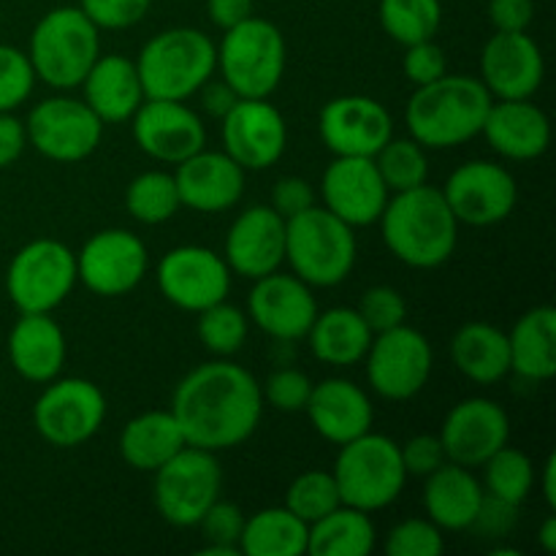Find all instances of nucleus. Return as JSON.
Returning a JSON list of instances; mask_svg holds the SVG:
<instances>
[{
	"label": "nucleus",
	"mask_w": 556,
	"mask_h": 556,
	"mask_svg": "<svg viewBox=\"0 0 556 556\" xmlns=\"http://www.w3.org/2000/svg\"><path fill=\"white\" fill-rule=\"evenodd\" d=\"M172 413L185 443L220 454L242 445L258 429L264 413L261 383L233 362L201 364L179 380Z\"/></svg>",
	"instance_id": "f257e3e1"
},
{
	"label": "nucleus",
	"mask_w": 556,
	"mask_h": 556,
	"mask_svg": "<svg viewBox=\"0 0 556 556\" xmlns=\"http://www.w3.org/2000/svg\"><path fill=\"white\" fill-rule=\"evenodd\" d=\"M380 226L389 253L413 269H438L459 242V220L443 190L427 182L394 193L380 215Z\"/></svg>",
	"instance_id": "f03ea898"
},
{
	"label": "nucleus",
	"mask_w": 556,
	"mask_h": 556,
	"mask_svg": "<svg viewBox=\"0 0 556 556\" xmlns=\"http://www.w3.org/2000/svg\"><path fill=\"white\" fill-rule=\"evenodd\" d=\"M494 98L481 79L465 74H445L429 85L416 87L405 109L410 139L424 150L462 147L481 134Z\"/></svg>",
	"instance_id": "7ed1b4c3"
},
{
	"label": "nucleus",
	"mask_w": 556,
	"mask_h": 556,
	"mask_svg": "<svg viewBox=\"0 0 556 556\" xmlns=\"http://www.w3.org/2000/svg\"><path fill=\"white\" fill-rule=\"evenodd\" d=\"M134 63L144 98L188 101L217 71V47L204 30L172 27L152 36Z\"/></svg>",
	"instance_id": "20e7f679"
},
{
	"label": "nucleus",
	"mask_w": 556,
	"mask_h": 556,
	"mask_svg": "<svg viewBox=\"0 0 556 556\" xmlns=\"http://www.w3.org/2000/svg\"><path fill=\"white\" fill-rule=\"evenodd\" d=\"M98 27L79 5H60L47 11L30 33V58L36 79L54 90H74L101 54Z\"/></svg>",
	"instance_id": "39448f33"
},
{
	"label": "nucleus",
	"mask_w": 556,
	"mask_h": 556,
	"mask_svg": "<svg viewBox=\"0 0 556 556\" xmlns=\"http://www.w3.org/2000/svg\"><path fill=\"white\" fill-rule=\"evenodd\" d=\"M356 231L326 206L286 220V261L293 275L313 288H334L356 266Z\"/></svg>",
	"instance_id": "423d86ee"
},
{
	"label": "nucleus",
	"mask_w": 556,
	"mask_h": 556,
	"mask_svg": "<svg viewBox=\"0 0 556 556\" xmlns=\"http://www.w3.org/2000/svg\"><path fill=\"white\" fill-rule=\"evenodd\" d=\"M331 476L340 489L342 505H351L364 514L389 508L405 492L407 483L400 443L386 434H375L372 429L340 445Z\"/></svg>",
	"instance_id": "0eeeda50"
},
{
	"label": "nucleus",
	"mask_w": 556,
	"mask_h": 556,
	"mask_svg": "<svg viewBox=\"0 0 556 556\" xmlns=\"http://www.w3.org/2000/svg\"><path fill=\"white\" fill-rule=\"evenodd\" d=\"M217 71L239 98H269L286 74V38L269 20L250 16L223 30Z\"/></svg>",
	"instance_id": "6e6552de"
},
{
	"label": "nucleus",
	"mask_w": 556,
	"mask_h": 556,
	"mask_svg": "<svg viewBox=\"0 0 556 556\" xmlns=\"http://www.w3.org/2000/svg\"><path fill=\"white\" fill-rule=\"evenodd\" d=\"M223 470L212 451L185 445L177 456L155 470L152 497L163 521L172 527H195L212 503L220 500Z\"/></svg>",
	"instance_id": "1a4fd4ad"
},
{
	"label": "nucleus",
	"mask_w": 556,
	"mask_h": 556,
	"mask_svg": "<svg viewBox=\"0 0 556 556\" xmlns=\"http://www.w3.org/2000/svg\"><path fill=\"white\" fill-rule=\"evenodd\" d=\"M76 253L58 239H33L11 258L5 293L20 313H52L76 286Z\"/></svg>",
	"instance_id": "9d476101"
},
{
	"label": "nucleus",
	"mask_w": 556,
	"mask_h": 556,
	"mask_svg": "<svg viewBox=\"0 0 556 556\" xmlns=\"http://www.w3.org/2000/svg\"><path fill=\"white\" fill-rule=\"evenodd\" d=\"M364 362L375 394L391 402H405L421 394L434 367L429 340L407 324L375 334Z\"/></svg>",
	"instance_id": "9b49d317"
},
{
	"label": "nucleus",
	"mask_w": 556,
	"mask_h": 556,
	"mask_svg": "<svg viewBox=\"0 0 556 556\" xmlns=\"http://www.w3.org/2000/svg\"><path fill=\"white\" fill-rule=\"evenodd\" d=\"M106 418V396L85 378L49 380L33 407L36 432L54 448H76L101 429Z\"/></svg>",
	"instance_id": "f8f14e48"
},
{
	"label": "nucleus",
	"mask_w": 556,
	"mask_h": 556,
	"mask_svg": "<svg viewBox=\"0 0 556 556\" xmlns=\"http://www.w3.org/2000/svg\"><path fill=\"white\" fill-rule=\"evenodd\" d=\"M25 130L27 144L36 147L43 157L58 163H76L98 150L103 123L79 98L58 96L43 98L30 109Z\"/></svg>",
	"instance_id": "ddd939ff"
},
{
	"label": "nucleus",
	"mask_w": 556,
	"mask_h": 556,
	"mask_svg": "<svg viewBox=\"0 0 556 556\" xmlns=\"http://www.w3.org/2000/svg\"><path fill=\"white\" fill-rule=\"evenodd\" d=\"M155 277L166 302L195 315L223 302L231 291V269L226 258L201 244L168 250L157 264Z\"/></svg>",
	"instance_id": "4468645a"
},
{
	"label": "nucleus",
	"mask_w": 556,
	"mask_h": 556,
	"mask_svg": "<svg viewBox=\"0 0 556 556\" xmlns=\"http://www.w3.org/2000/svg\"><path fill=\"white\" fill-rule=\"evenodd\" d=\"M456 220L467 226H494L514 215L519 201V185L505 166L492 161H467L443 185Z\"/></svg>",
	"instance_id": "2eb2a0df"
},
{
	"label": "nucleus",
	"mask_w": 556,
	"mask_h": 556,
	"mask_svg": "<svg viewBox=\"0 0 556 556\" xmlns=\"http://www.w3.org/2000/svg\"><path fill=\"white\" fill-rule=\"evenodd\" d=\"M150 255L136 233L106 228L85 242L76 255V277L96 296H125L147 275Z\"/></svg>",
	"instance_id": "dca6fc26"
},
{
	"label": "nucleus",
	"mask_w": 556,
	"mask_h": 556,
	"mask_svg": "<svg viewBox=\"0 0 556 556\" xmlns=\"http://www.w3.org/2000/svg\"><path fill=\"white\" fill-rule=\"evenodd\" d=\"M223 152L244 172H264L275 166L288 144L286 117L266 98H239L220 119Z\"/></svg>",
	"instance_id": "f3484780"
},
{
	"label": "nucleus",
	"mask_w": 556,
	"mask_h": 556,
	"mask_svg": "<svg viewBox=\"0 0 556 556\" xmlns=\"http://www.w3.org/2000/svg\"><path fill=\"white\" fill-rule=\"evenodd\" d=\"M318 130L334 157H375L394 136V119L375 98L340 96L320 109Z\"/></svg>",
	"instance_id": "a211bd4d"
},
{
	"label": "nucleus",
	"mask_w": 556,
	"mask_h": 556,
	"mask_svg": "<svg viewBox=\"0 0 556 556\" xmlns=\"http://www.w3.org/2000/svg\"><path fill=\"white\" fill-rule=\"evenodd\" d=\"M134 141L144 155L161 163H182L206 144V125L185 101H155L144 98L136 114Z\"/></svg>",
	"instance_id": "6ab92c4d"
},
{
	"label": "nucleus",
	"mask_w": 556,
	"mask_h": 556,
	"mask_svg": "<svg viewBox=\"0 0 556 556\" xmlns=\"http://www.w3.org/2000/svg\"><path fill=\"white\" fill-rule=\"evenodd\" d=\"M510 438V418L500 402L486 396L462 400L451 407L440 429L445 459L462 467H481Z\"/></svg>",
	"instance_id": "aec40b11"
},
{
	"label": "nucleus",
	"mask_w": 556,
	"mask_h": 556,
	"mask_svg": "<svg viewBox=\"0 0 556 556\" xmlns=\"http://www.w3.org/2000/svg\"><path fill=\"white\" fill-rule=\"evenodd\" d=\"M253 282L255 286L248 296V318H253V324L275 340H304L318 315L313 286L299 280L296 275H280V271H271Z\"/></svg>",
	"instance_id": "412c9836"
},
{
	"label": "nucleus",
	"mask_w": 556,
	"mask_h": 556,
	"mask_svg": "<svg viewBox=\"0 0 556 556\" xmlns=\"http://www.w3.org/2000/svg\"><path fill=\"white\" fill-rule=\"evenodd\" d=\"M546 63L535 38L525 33H494L481 52V76L489 96L497 101L532 98L543 85Z\"/></svg>",
	"instance_id": "4be33fe9"
},
{
	"label": "nucleus",
	"mask_w": 556,
	"mask_h": 556,
	"mask_svg": "<svg viewBox=\"0 0 556 556\" xmlns=\"http://www.w3.org/2000/svg\"><path fill=\"white\" fill-rule=\"evenodd\" d=\"M324 206L351 228L372 226L389 204V188L372 157H334L320 179Z\"/></svg>",
	"instance_id": "5701e85b"
},
{
	"label": "nucleus",
	"mask_w": 556,
	"mask_h": 556,
	"mask_svg": "<svg viewBox=\"0 0 556 556\" xmlns=\"http://www.w3.org/2000/svg\"><path fill=\"white\" fill-rule=\"evenodd\" d=\"M223 258L233 275L248 280L277 271L286 261V217L266 204L244 210L228 228Z\"/></svg>",
	"instance_id": "b1692460"
},
{
	"label": "nucleus",
	"mask_w": 556,
	"mask_h": 556,
	"mask_svg": "<svg viewBox=\"0 0 556 556\" xmlns=\"http://www.w3.org/2000/svg\"><path fill=\"white\" fill-rule=\"evenodd\" d=\"M174 182L182 206L201 215H217L242 199L244 168L223 150H199L177 163Z\"/></svg>",
	"instance_id": "393cba45"
},
{
	"label": "nucleus",
	"mask_w": 556,
	"mask_h": 556,
	"mask_svg": "<svg viewBox=\"0 0 556 556\" xmlns=\"http://www.w3.org/2000/svg\"><path fill=\"white\" fill-rule=\"evenodd\" d=\"M304 413L309 416L315 432L334 445H345L362 438L372 429L375 421L369 396L364 394L362 386L345 378H329L324 383H315Z\"/></svg>",
	"instance_id": "a878e982"
},
{
	"label": "nucleus",
	"mask_w": 556,
	"mask_h": 556,
	"mask_svg": "<svg viewBox=\"0 0 556 556\" xmlns=\"http://www.w3.org/2000/svg\"><path fill=\"white\" fill-rule=\"evenodd\" d=\"M481 134L508 161H535L552 144V123L541 106L521 101H494Z\"/></svg>",
	"instance_id": "bb28decb"
},
{
	"label": "nucleus",
	"mask_w": 556,
	"mask_h": 556,
	"mask_svg": "<svg viewBox=\"0 0 556 556\" xmlns=\"http://www.w3.org/2000/svg\"><path fill=\"white\" fill-rule=\"evenodd\" d=\"M9 362L20 378L49 383L63 372L65 334L49 313H20L9 334Z\"/></svg>",
	"instance_id": "cd10ccee"
},
{
	"label": "nucleus",
	"mask_w": 556,
	"mask_h": 556,
	"mask_svg": "<svg viewBox=\"0 0 556 556\" xmlns=\"http://www.w3.org/2000/svg\"><path fill=\"white\" fill-rule=\"evenodd\" d=\"M81 87H85V103L103 125L128 123L144 101L136 63L123 54H98Z\"/></svg>",
	"instance_id": "c85d7f7f"
},
{
	"label": "nucleus",
	"mask_w": 556,
	"mask_h": 556,
	"mask_svg": "<svg viewBox=\"0 0 556 556\" xmlns=\"http://www.w3.org/2000/svg\"><path fill=\"white\" fill-rule=\"evenodd\" d=\"M424 508L440 530H470L483 500V483L470 472V467L445 462L443 467L424 478Z\"/></svg>",
	"instance_id": "c756f323"
},
{
	"label": "nucleus",
	"mask_w": 556,
	"mask_h": 556,
	"mask_svg": "<svg viewBox=\"0 0 556 556\" xmlns=\"http://www.w3.org/2000/svg\"><path fill=\"white\" fill-rule=\"evenodd\" d=\"M510 372L530 383H546L556 372V309L532 307L508 331Z\"/></svg>",
	"instance_id": "7c9ffc66"
},
{
	"label": "nucleus",
	"mask_w": 556,
	"mask_h": 556,
	"mask_svg": "<svg viewBox=\"0 0 556 556\" xmlns=\"http://www.w3.org/2000/svg\"><path fill=\"white\" fill-rule=\"evenodd\" d=\"M185 434L172 410H150L130 418L119 434V456L141 472H155L185 448Z\"/></svg>",
	"instance_id": "2f4dec72"
},
{
	"label": "nucleus",
	"mask_w": 556,
	"mask_h": 556,
	"mask_svg": "<svg viewBox=\"0 0 556 556\" xmlns=\"http://www.w3.org/2000/svg\"><path fill=\"white\" fill-rule=\"evenodd\" d=\"M451 358L467 380L478 386H494L508 378L510 345L503 329L483 320L465 324L451 340Z\"/></svg>",
	"instance_id": "473e14b6"
},
{
	"label": "nucleus",
	"mask_w": 556,
	"mask_h": 556,
	"mask_svg": "<svg viewBox=\"0 0 556 556\" xmlns=\"http://www.w3.org/2000/svg\"><path fill=\"white\" fill-rule=\"evenodd\" d=\"M372 337L375 334L364 324L358 309L331 307L315 315L304 340L309 342V351L318 362L329 364V367H353V364L364 362Z\"/></svg>",
	"instance_id": "72a5a7b5"
},
{
	"label": "nucleus",
	"mask_w": 556,
	"mask_h": 556,
	"mask_svg": "<svg viewBox=\"0 0 556 556\" xmlns=\"http://www.w3.org/2000/svg\"><path fill=\"white\" fill-rule=\"evenodd\" d=\"M309 525L282 508H264L244 519L239 552L244 556H302L307 554Z\"/></svg>",
	"instance_id": "f704fd0d"
},
{
	"label": "nucleus",
	"mask_w": 556,
	"mask_h": 556,
	"mask_svg": "<svg viewBox=\"0 0 556 556\" xmlns=\"http://www.w3.org/2000/svg\"><path fill=\"white\" fill-rule=\"evenodd\" d=\"M375 532L372 519L364 510L340 505L324 519L309 525V556H369L375 552Z\"/></svg>",
	"instance_id": "c9c22d12"
},
{
	"label": "nucleus",
	"mask_w": 556,
	"mask_h": 556,
	"mask_svg": "<svg viewBox=\"0 0 556 556\" xmlns=\"http://www.w3.org/2000/svg\"><path fill=\"white\" fill-rule=\"evenodd\" d=\"M380 25L402 47L429 41L443 25L440 0H380Z\"/></svg>",
	"instance_id": "e433bc0d"
},
{
	"label": "nucleus",
	"mask_w": 556,
	"mask_h": 556,
	"mask_svg": "<svg viewBox=\"0 0 556 556\" xmlns=\"http://www.w3.org/2000/svg\"><path fill=\"white\" fill-rule=\"evenodd\" d=\"M179 206L182 201H179L174 174L144 172L125 190V210L144 226H161V223L172 220Z\"/></svg>",
	"instance_id": "4c0bfd02"
},
{
	"label": "nucleus",
	"mask_w": 556,
	"mask_h": 556,
	"mask_svg": "<svg viewBox=\"0 0 556 556\" xmlns=\"http://www.w3.org/2000/svg\"><path fill=\"white\" fill-rule=\"evenodd\" d=\"M481 467L483 492L505 500V503L521 505L530 497L532 486H535V467H532V459L525 451L510 448V445H503Z\"/></svg>",
	"instance_id": "58836bf2"
},
{
	"label": "nucleus",
	"mask_w": 556,
	"mask_h": 556,
	"mask_svg": "<svg viewBox=\"0 0 556 556\" xmlns=\"http://www.w3.org/2000/svg\"><path fill=\"white\" fill-rule=\"evenodd\" d=\"M372 161L378 166L380 179L389 188V193H402V190L418 188L429 177L427 150L416 139H394L391 136Z\"/></svg>",
	"instance_id": "ea45409f"
},
{
	"label": "nucleus",
	"mask_w": 556,
	"mask_h": 556,
	"mask_svg": "<svg viewBox=\"0 0 556 556\" xmlns=\"http://www.w3.org/2000/svg\"><path fill=\"white\" fill-rule=\"evenodd\" d=\"M195 331H199V340L206 351L226 358L242 351L244 342H248L250 318L248 313H242V309L223 299V302L201 309Z\"/></svg>",
	"instance_id": "a19ab883"
},
{
	"label": "nucleus",
	"mask_w": 556,
	"mask_h": 556,
	"mask_svg": "<svg viewBox=\"0 0 556 556\" xmlns=\"http://www.w3.org/2000/svg\"><path fill=\"white\" fill-rule=\"evenodd\" d=\"M340 505V489H337L334 476L326 470L302 472V476L293 478L286 492V508L302 521H307V525L324 519L326 514H331Z\"/></svg>",
	"instance_id": "79ce46f5"
},
{
	"label": "nucleus",
	"mask_w": 556,
	"mask_h": 556,
	"mask_svg": "<svg viewBox=\"0 0 556 556\" xmlns=\"http://www.w3.org/2000/svg\"><path fill=\"white\" fill-rule=\"evenodd\" d=\"M244 519L242 508L233 503H217L210 505L201 521L195 527H201V535H204L206 546L201 548V554L206 556H239V538H242Z\"/></svg>",
	"instance_id": "37998d69"
},
{
	"label": "nucleus",
	"mask_w": 556,
	"mask_h": 556,
	"mask_svg": "<svg viewBox=\"0 0 556 556\" xmlns=\"http://www.w3.org/2000/svg\"><path fill=\"white\" fill-rule=\"evenodd\" d=\"M33 85H36V71L27 52L0 43V112H14L16 106H22L30 98Z\"/></svg>",
	"instance_id": "c03bdc74"
},
{
	"label": "nucleus",
	"mask_w": 556,
	"mask_h": 556,
	"mask_svg": "<svg viewBox=\"0 0 556 556\" xmlns=\"http://www.w3.org/2000/svg\"><path fill=\"white\" fill-rule=\"evenodd\" d=\"M443 548V530L432 519H405L386 538L389 556H440Z\"/></svg>",
	"instance_id": "a18cd8bd"
},
{
	"label": "nucleus",
	"mask_w": 556,
	"mask_h": 556,
	"mask_svg": "<svg viewBox=\"0 0 556 556\" xmlns=\"http://www.w3.org/2000/svg\"><path fill=\"white\" fill-rule=\"evenodd\" d=\"M313 386L315 383L302 369H277L261 386V396L280 413H304Z\"/></svg>",
	"instance_id": "49530a36"
},
{
	"label": "nucleus",
	"mask_w": 556,
	"mask_h": 556,
	"mask_svg": "<svg viewBox=\"0 0 556 556\" xmlns=\"http://www.w3.org/2000/svg\"><path fill=\"white\" fill-rule=\"evenodd\" d=\"M356 309L372 334L396 329V326L405 324L407 318L405 299H402V293L391 286L369 288V291L362 296V302H358Z\"/></svg>",
	"instance_id": "de8ad7c7"
},
{
	"label": "nucleus",
	"mask_w": 556,
	"mask_h": 556,
	"mask_svg": "<svg viewBox=\"0 0 556 556\" xmlns=\"http://www.w3.org/2000/svg\"><path fill=\"white\" fill-rule=\"evenodd\" d=\"M152 0H79V9L98 30H125L139 25Z\"/></svg>",
	"instance_id": "09e8293b"
},
{
	"label": "nucleus",
	"mask_w": 556,
	"mask_h": 556,
	"mask_svg": "<svg viewBox=\"0 0 556 556\" xmlns=\"http://www.w3.org/2000/svg\"><path fill=\"white\" fill-rule=\"evenodd\" d=\"M402 68H405V76L413 85L421 87L448 74V58H445V49L434 43V38H429V41H418L407 47Z\"/></svg>",
	"instance_id": "8fccbe9b"
},
{
	"label": "nucleus",
	"mask_w": 556,
	"mask_h": 556,
	"mask_svg": "<svg viewBox=\"0 0 556 556\" xmlns=\"http://www.w3.org/2000/svg\"><path fill=\"white\" fill-rule=\"evenodd\" d=\"M400 454L407 476L416 478L432 476L438 467L448 462L445 459L443 443H440V434H416L405 445H400Z\"/></svg>",
	"instance_id": "3c124183"
},
{
	"label": "nucleus",
	"mask_w": 556,
	"mask_h": 556,
	"mask_svg": "<svg viewBox=\"0 0 556 556\" xmlns=\"http://www.w3.org/2000/svg\"><path fill=\"white\" fill-rule=\"evenodd\" d=\"M516 525H519V505L483 492L481 508H478L470 530H476L481 538H508Z\"/></svg>",
	"instance_id": "603ef678"
},
{
	"label": "nucleus",
	"mask_w": 556,
	"mask_h": 556,
	"mask_svg": "<svg viewBox=\"0 0 556 556\" xmlns=\"http://www.w3.org/2000/svg\"><path fill=\"white\" fill-rule=\"evenodd\" d=\"M271 210L280 217H296L315 206V188L302 177H282L271 188Z\"/></svg>",
	"instance_id": "864d4df0"
},
{
	"label": "nucleus",
	"mask_w": 556,
	"mask_h": 556,
	"mask_svg": "<svg viewBox=\"0 0 556 556\" xmlns=\"http://www.w3.org/2000/svg\"><path fill=\"white\" fill-rule=\"evenodd\" d=\"M535 20V0H489V22L500 33H525Z\"/></svg>",
	"instance_id": "5fc2aeb1"
},
{
	"label": "nucleus",
	"mask_w": 556,
	"mask_h": 556,
	"mask_svg": "<svg viewBox=\"0 0 556 556\" xmlns=\"http://www.w3.org/2000/svg\"><path fill=\"white\" fill-rule=\"evenodd\" d=\"M27 147V130L11 112H0V172L14 166Z\"/></svg>",
	"instance_id": "6e6d98bb"
},
{
	"label": "nucleus",
	"mask_w": 556,
	"mask_h": 556,
	"mask_svg": "<svg viewBox=\"0 0 556 556\" xmlns=\"http://www.w3.org/2000/svg\"><path fill=\"white\" fill-rule=\"evenodd\" d=\"M201 109H204L206 114H210V117H215V119H223L226 117L228 112H231V106L233 103L239 101V96L237 92L231 90V87L226 85V81H204V85H201Z\"/></svg>",
	"instance_id": "4d7b16f0"
},
{
	"label": "nucleus",
	"mask_w": 556,
	"mask_h": 556,
	"mask_svg": "<svg viewBox=\"0 0 556 556\" xmlns=\"http://www.w3.org/2000/svg\"><path fill=\"white\" fill-rule=\"evenodd\" d=\"M206 11L220 30H228L253 16V0H206Z\"/></svg>",
	"instance_id": "13d9d810"
},
{
	"label": "nucleus",
	"mask_w": 556,
	"mask_h": 556,
	"mask_svg": "<svg viewBox=\"0 0 556 556\" xmlns=\"http://www.w3.org/2000/svg\"><path fill=\"white\" fill-rule=\"evenodd\" d=\"M543 481H541V489H543V497H546V505L548 510L556 508V456L548 454L546 465H543Z\"/></svg>",
	"instance_id": "bf43d9fd"
},
{
	"label": "nucleus",
	"mask_w": 556,
	"mask_h": 556,
	"mask_svg": "<svg viewBox=\"0 0 556 556\" xmlns=\"http://www.w3.org/2000/svg\"><path fill=\"white\" fill-rule=\"evenodd\" d=\"M538 543L546 554L556 552V516L548 514L546 521L541 525V532H538Z\"/></svg>",
	"instance_id": "052dcab7"
}]
</instances>
